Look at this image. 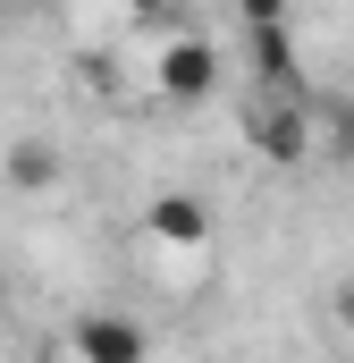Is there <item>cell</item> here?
Returning <instances> with one entry per match:
<instances>
[{
  "instance_id": "obj_1",
  "label": "cell",
  "mask_w": 354,
  "mask_h": 363,
  "mask_svg": "<svg viewBox=\"0 0 354 363\" xmlns=\"http://www.w3.org/2000/svg\"><path fill=\"white\" fill-rule=\"evenodd\" d=\"M245 144L262 152L270 169H295L321 152V127H312V93H253L245 101Z\"/></svg>"
},
{
  "instance_id": "obj_2",
  "label": "cell",
  "mask_w": 354,
  "mask_h": 363,
  "mask_svg": "<svg viewBox=\"0 0 354 363\" xmlns=\"http://www.w3.org/2000/svg\"><path fill=\"white\" fill-rule=\"evenodd\" d=\"M68 347H76V363H144L152 355L144 321H135V313H110V304H93V313L68 321Z\"/></svg>"
},
{
  "instance_id": "obj_3",
  "label": "cell",
  "mask_w": 354,
  "mask_h": 363,
  "mask_svg": "<svg viewBox=\"0 0 354 363\" xmlns=\"http://www.w3.org/2000/svg\"><path fill=\"white\" fill-rule=\"evenodd\" d=\"M211 85H219V51H211L202 34H169V43L152 51V93H161V101H202Z\"/></svg>"
},
{
  "instance_id": "obj_4",
  "label": "cell",
  "mask_w": 354,
  "mask_h": 363,
  "mask_svg": "<svg viewBox=\"0 0 354 363\" xmlns=\"http://www.w3.org/2000/svg\"><path fill=\"white\" fill-rule=\"evenodd\" d=\"M144 228H152V245H169V254H202V245H211V203L185 194V186H169V194H152Z\"/></svg>"
},
{
  "instance_id": "obj_5",
  "label": "cell",
  "mask_w": 354,
  "mask_h": 363,
  "mask_svg": "<svg viewBox=\"0 0 354 363\" xmlns=\"http://www.w3.org/2000/svg\"><path fill=\"white\" fill-rule=\"evenodd\" d=\"M245 68H253L262 93H312L304 68H295V34L287 26H245Z\"/></svg>"
},
{
  "instance_id": "obj_6",
  "label": "cell",
  "mask_w": 354,
  "mask_h": 363,
  "mask_svg": "<svg viewBox=\"0 0 354 363\" xmlns=\"http://www.w3.org/2000/svg\"><path fill=\"white\" fill-rule=\"evenodd\" d=\"M312 127H321V152L354 161V93H312Z\"/></svg>"
},
{
  "instance_id": "obj_7",
  "label": "cell",
  "mask_w": 354,
  "mask_h": 363,
  "mask_svg": "<svg viewBox=\"0 0 354 363\" xmlns=\"http://www.w3.org/2000/svg\"><path fill=\"white\" fill-rule=\"evenodd\" d=\"M8 186H17V194L59 186V152H51V144H34V135H25V144H8Z\"/></svg>"
},
{
  "instance_id": "obj_8",
  "label": "cell",
  "mask_w": 354,
  "mask_h": 363,
  "mask_svg": "<svg viewBox=\"0 0 354 363\" xmlns=\"http://www.w3.org/2000/svg\"><path fill=\"white\" fill-rule=\"evenodd\" d=\"M144 26H152L161 43H169V34H185V0H152V9H144Z\"/></svg>"
},
{
  "instance_id": "obj_9",
  "label": "cell",
  "mask_w": 354,
  "mask_h": 363,
  "mask_svg": "<svg viewBox=\"0 0 354 363\" xmlns=\"http://www.w3.org/2000/svg\"><path fill=\"white\" fill-rule=\"evenodd\" d=\"M245 9V26H287V0H236Z\"/></svg>"
},
{
  "instance_id": "obj_10",
  "label": "cell",
  "mask_w": 354,
  "mask_h": 363,
  "mask_svg": "<svg viewBox=\"0 0 354 363\" xmlns=\"http://www.w3.org/2000/svg\"><path fill=\"white\" fill-rule=\"evenodd\" d=\"M338 321H346V338H354V287H346V296H338Z\"/></svg>"
}]
</instances>
